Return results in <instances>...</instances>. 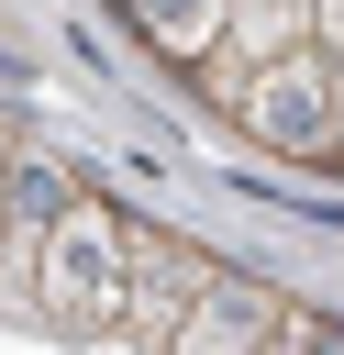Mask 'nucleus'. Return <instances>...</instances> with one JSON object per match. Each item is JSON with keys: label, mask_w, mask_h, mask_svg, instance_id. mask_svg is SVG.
Returning a JSON list of instances; mask_svg holds the SVG:
<instances>
[{"label": "nucleus", "mask_w": 344, "mask_h": 355, "mask_svg": "<svg viewBox=\"0 0 344 355\" xmlns=\"http://www.w3.org/2000/svg\"><path fill=\"white\" fill-rule=\"evenodd\" d=\"M122 22L166 55V67H211L222 55V22H233V0H122Z\"/></svg>", "instance_id": "0eeeda50"}, {"label": "nucleus", "mask_w": 344, "mask_h": 355, "mask_svg": "<svg viewBox=\"0 0 344 355\" xmlns=\"http://www.w3.org/2000/svg\"><path fill=\"white\" fill-rule=\"evenodd\" d=\"M277 322H289V300H277L266 277H233V266H222V277L200 288V311L178 322V344H166V355H266V344H277Z\"/></svg>", "instance_id": "39448f33"}, {"label": "nucleus", "mask_w": 344, "mask_h": 355, "mask_svg": "<svg viewBox=\"0 0 344 355\" xmlns=\"http://www.w3.org/2000/svg\"><path fill=\"white\" fill-rule=\"evenodd\" d=\"M311 355H344V322H322V333H311Z\"/></svg>", "instance_id": "9d476101"}, {"label": "nucleus", "mask_w": 344, "mask_h": 355, "mask_svg": "<svg viewBox=\"0 0 344 355\" xmlns=\"http://www.w3.org/2000/svg\"><path fill=\"white\" fill-rule=\"evenodd\" d=\"M333 67H322V44H300V55H277V67H255L244 89H233V122L255 133V144H277V155H333Z\"/></svg>", "instance_id": "f03ea898"}, {"label": "nucleus", "mask_w": 344, "mask_h": 355, "mask_svg": "<svg viewBox=\"0 0 344 355\" xmlns=\"http://www.w3.org/2000/svg\"><path fill=\"white\" fill-rule=\"evenodd\" d=\"M211 277H222V266H211L200 244H178V233L133 222V255H122V344L166 355V344H178V322L200 311V288H211Z\"/></svg>", "instance_id": "7ed1b4c3"}, {"label": "nucleus", "mask_w": 344, "mask_h": 355, "mask_svg": "<svg viewBox=\"0 0 344 355\" xmlns=\"http://www.w3.org/2000/svg\"><path fill=\"white\" fill-rule=\"evenodd\" d=\"M122 255H133V222L111 200H67L44 233V266H33V322L67 344L122 333Z\"/></svg>", "instance_id": "f257e3e1"}, {"label": "nucleus", "mask_w": 344, "mask_h": 355, "mask_svg": "<svg viewBox=\"0 0 344 355\" xmlns=\"http://www.w3.org/2000/svg\"><path fill=\"white\" fill-rule=\"evenodd\" d=\"M311 22H322V0H233V22H222V55L200 67V89H211V100H233L255 67L300 55V44H311Z\"/></svg>", "instance_id": "423d86ee"}, {"label": "nucleus", "mask_w": 344, "mask_h": 355, "mask_svg": "<svg viewBox=\"0 0 344 355\" xmlns=\"http://www.w3.org/2000/svg\"><path fill=\"white\" fill-rule=\"evenodd\" d=\"M311 333H322V322H311V311H289V322H277V344H266V355H311Z\"/></svg>", "instance_id": "1a4fd4ad"}, {"label": "nucleus", "mask_w": 344, "mask_h": 355, "mask_svg": "<svg viewBox=\"0 0 344 355\" xmlns=\"http://www.w3.org/2000/svg\"><path fill=\"white\" fill-rule=\"evenodd\" d=\"M67 200H78L67 166H44V155L11 144V166H0V311L11 322H33V266H44V233H55Z\"/></svg>", "instance_id": "20e7f679"}, {"label": "nucleus", "mask_w": 344, "mask_h": 355, "mask_svg": "<svg viewBox=\"0 0 344 355\" xmlns=\"http://www.w3.org/2000/svg\"><path fill=\"white\" fill-rule=\"evenodd\" d=\"M0 166H11V144H0Z\"/></svg>", "instance_id": "9b49d317"}, {"label": "nucleus", "mask_w": 344, "mask_h": 355, "mask_svg": "<svg viewBox=\"0 0 344 355\" xmlns=\"http://www.w3.org/2000/svg\"><path fill=\"white\" fill-rule=\"evenodd\" d=\"M311 44H322V67L344 78V0H322V22H311Z\"/></svg>", "instance_id": "6e6552de"}]
</instances>
